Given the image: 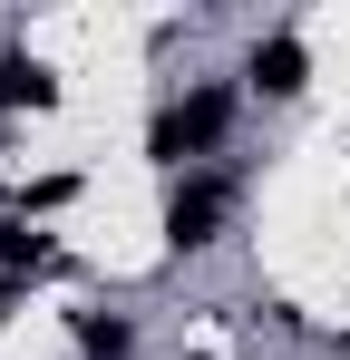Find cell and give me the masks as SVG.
<instances>
[{"label": "cell", "mask_w": 350, "mask_h": 360, "mask_svg": "<svg viewBox=\"0 0 350 360\" xmlns=\"http://www.w3.org/2000/svg\"><path fill=\"white\" fill-rule=\"evenodd\" d=\"M224 136H233V88L224 78H195V88H175L166 108L146 117V166L175 185V176H195Z\"/></svg>", "instance_id": "cell-1"}, {"label": "cell", "mask_w": 350, "mask_h": 360, "mask_svg": "<svg viewBox=\"0 0 350 360\" xmlns=\"http://www.w3.org/2000/svg\"><path fill=\"white\" fill-rule=\"evenodd\" d=\"M233 205H243V185H233V176H214V166L175 176V185H166V243H175V253H205V243H224Z\"/></svg>", "instance_id": "cell-2"}, {"label": "cell", "mask_w": 350, "mask_h": 360, "mask_svg": "<svg viewBox=\"0 0 350 360\" xmlns=\"http://www.w3.org/2000/svg\"><path fill=\"white\" fill-rule=\"evenodd\" d=\"M243 88H253L263 108H292V98L311 88V49H302V30H263V39L243 49Z\"/></svg>", "instance_id": "cell-3"}, {"label": "cell", "mask_w": 350, "mask_h": 360, "mask_svg": "<svg viewBox=\"0 0 350 360\" xmlns=\"http://www.w3.org/2000/svg\"><path fill=\"white\" fill-rule=\"evenodd\" d=\"M39 117V108H58V68L30 59V49H0V117Z\"/></svg>", "instance_id": "cell-4"}, {"label": "cell", "mask_w": 350, "mask_h": 360, "mask_svg": "<svg viewBox=\"0 0 350 360\" xmlns=\"http://www.w3.org/2000/svg\"><path fill=\"white\" fill-rule=\"evenodd\" d=\"M68 341H78L88 360H136V321L108 311V302H78V311H68Z\"/></svg>", "instance_id": "cell-5"}, {"label": "cell", "mask_w": 350, "mask_h": 360, "mask_svg": "<svg viewBox=\"0 0 350 360\" xmlns=\"http://www.w3.org/2000/svg\"><path fill=\"white\" fill-rule=\"evenodd\" d=\"M331 360H350V351H331Z\"/></svg>", "instance_id": "cell-6"}]
</instances>
